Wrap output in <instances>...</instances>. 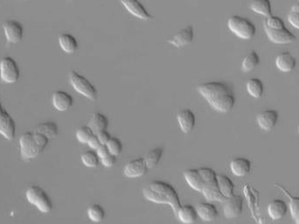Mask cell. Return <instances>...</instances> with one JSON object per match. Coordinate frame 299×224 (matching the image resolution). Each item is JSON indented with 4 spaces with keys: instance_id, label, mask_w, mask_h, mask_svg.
I'll use <instances>...</instances> for the list:
<instances>
[{
    "instance_id": "74e56055",
    "label": "cell",
    "mask_w": 299,
    "mask_h": 224,
    "mask_svg": "<svg viewBox=\"0 0 299 224\" xmlns=\"http://www.w3.org/2000/svg\"><path fill=\"white\" fill-rule=\"evenodd\" d=\"M264 28H269V29H282V28H285V25L283 19L279 18L278 16H269L266 18L264 21Z\"/></svg>"
},
{
    "instance_id": "5b68a950",
    "label": "cell",
    "mask_w": 299,
    "mask_h": 224,
    "mask_svg": "<svg viewBox=\"0 0 299 224\" xmlns=\"http://www.w3.org/2000/svg\"><path fill=\"white\" fill-rule=\"evenodd\" d=\"M70 82L73 88L79 94L89 100L97 101L98 97L97 88L86 77L77 73L75 70H72L70 73Z\"/></svg>"
},
{
    "instance_id": "f1b7e54d",
    "label": "cell",
    "mask_w": 299,
    "mask_h": 224,
    "mask_svg": "<svg viewBox=\"0 0 299 224\" xmlns=\"http://www.w3.org/2000/svg\"><path fill=\"white\" fill-rule=\"evenodd\" d=\"M275 186L278 187V188H280L283 191V193L289 198V200H290V215H291L294 223L299 224V197L292 196L282 186L278 185V184H275Z\"/></svg>"
},
{
    "instance_id": "bcb514c9",
    "label": "cell",
    "mask_w": 299,
    "mask_h": 224,
    "mask_svg": "<svg viewBox=\"0 0 299 224\" xmlns=\"http://www.w3.org/2000/svg\"><path fill=\"white\" fill-rule=\"evenodd\" d=\"M298 131H299V128H298Z\"/></svg>"
},
{
    "instance_id": "7bdbcfd3",
    "label": "cell",
    "mask_w": 299,
    "mask_h": 224,
    "mask_svg": "<svg viewBox=\"0 0 299 224\" xmlns=\"http://www.w3.org/2000/svg\"><path fill=\"white\" fill-rule=\"evenodd\" d=\"M88 145L92 150L97 151V149L99 148L100 146H101L102 144L100 142V140H98L97 134H94L93 136L91 137L89 140H88Z\"/></svg>"
},
{
    "instance_id": "7402d4cb",
    "label": "cell",
    "mask_w": 299,
    "mask_h": 224,
    "mask_svg": "<svg viewBox=\"0 0 299 224\" xmlns=\"http://www.w3.org/2000/svg\"><path fill=\"white\" fill-rule=\"evenodd\" d=\"M288 206L284 200L275 199L270 201L268 206V213L272 220H279L287 214Z\"/></svg>"
},
{
    "instance_id": "e575fe53",
    "label": "cell",
    "mask_w": 299,
    "mask_h": 224,
    "mask_svg": "<svg viewBox=\"0 0 299 224\" xmlns=\"http://www.w3.org/2000/svg\"><path fill=\"white\" fill-rule=\"evenodd\" d=\"M81 160H82V162L84 166L90 167V168L97 167L100 162V158L98 157L97 151H94V150L85 151L84 153L82 155Z\"/></svg>"
},
{
    "instance_id": "83f0119b",
    "label": "cell",
    "mask_w": 299,
    "mask_h": 224,
    "mask_svg": "<svg viewBox=\"0 0 299 224\" xmlns=\"http://www.w3.org/2000/svg\"><path fill=\"white\" fill-rule=\"evenodd\" d=\"M250 9L257 14L268 18L272 15L270 0H254L250 5Z\"/></svg>"
},
{
    "instance_id": "4316f807",
    "label": "cell",
    "mask_w": 299,
    "mask_h": 224,
    "mask_svg": "<svg viewBox=\"0 0 299 224\" xmlns=\"http://www.w3.org/2000/svg\"><path fill=\"white\" fill-rule=\"evenodd\" d=\"M59 44L61 49L67 54H73L77 50L78 42L76 38L70 34H62L59 36Z\"/></svg>"
},
{
    "instance_id": "603a6c76",
    "label": "cell",
    "mask_w": 299,
    "mask_h": 224,
    "mask_svg": "<svg viewBox=\"0 0 299 224\" xmlns=\"http://www.w3.org/2000/svg\"><path fill=\"white\" fill-rule=\"evenodd\" d=\"M176 216L182 223L184 224L194 223L199 217L196 208H194L192 205H185V206L181 205V207L178 209Z\"/></svg>"
},
{
    "instance_id": "836d02e7",
    "label": "cell",
    "mask_w": 299,
    "mask_h": 224,
    "mask_svg": "<svg viewBox=\"0 0 299 224\" xmlns=\"http://www.w3.org/2000/svg\"><path fill=\"white\" fill-rule=\"evenodd\" d=\"M88 216L94 222H102L105 218V211L99 204H94L88 208Z\"/></svg>"
},
{
    "instance_id": "484cf974",
    "label": "cell",
    "mask_w": 299,
    "mask_h": 224,
    "mask_svg": "<svg viewBox=\"0 0 299 224\" xmlns=\"http://www.w3.org/2000/svg\"><path fill=\"white\" fill-rule=\"evenodd\" d=\"M88 126L91 128V130L94 131V133H97L101 130L108 129V127H109V120H108V118H106L105 115H103L100 112H97L91 118Z\"/></svg>"
},
{
    "instance_id": "f35d334b",
    "label": "cell",
    "mask_w": 299,
    "mask_h": 224,
    "mask_svg": "<svg viewBox=\"0 0 299 224\" xmlns=\"http://www.w3.org/2000/svg\"><path fill=\"white\" fill-rule=\"evenodd\" d=\"M33 134H34V139H35V140H36L38 146H39V147L42 149L43 151H44L45 147H47L48 145H49V138H48L47 136H45L44 134L39 133V132H37V131H35V132H34Z\"/></svg>"
},
{
    "instance_id": "44dd1931",
    "label": "cell",
    "mask_w": 299,
    "mask_h": 224,
    "mask_svg": "<svg viewBox=\"0 0 299 224\" xmlns=\"http://www.w3.org/2000/svg\"><path fill=\"white\" fill-rule=\"evenodd\" d=\"M199 218L205 221H215L218 217L216 207L210 203H201L196 208Z\"/></svg>"
},
{
    "instance_id": "4dcf8cb0",
    "label": "cell",
    "mask_w": 299,
    "mask_h": 224,
    "mask_svg": "<svg viewBox=\"0 0 299 224\" xmlns=\"http://www.w3.org/2000/svg\"><path fill=\"white\" fill-rule=\"evenodd\" d=\"M260 63V58L256 51H251L245 56L242 62V70L244 73L251 72Z\"/></svg>"
},
{
    "instance_id": "277c9868",
    "label": "cell",
    "mask_w": 299,
    "mask_h": 224,
    "mask_svg": "<svg viewBox=\"0 0 299 224\" xmlns=\"http://www.w3.org/2000/svg\"><path fill=\"white\" fill-rule=\"evenodd\" d=\"M227 28L233 34L242 39H250L257 32L256 26L248 18L241 16H231L227 20Z\"/></svg>"
},
{
    "instance_id": "1f68e13d",
    "label": "cell",
    "mask_w": 299,
    "mask_h": 224,
    "mask_svg": "<svg viewBox=\"0 0 299 224\" xmlns=\"http://www.w3.org/2000/svg\"><path fill=\"white\" fill-rule=\"evenodd\" d=\"M35 131L42 133L49 139H54L58 135V126L55 122H45L39 124L35 129Z\"/></svg>"
},
{
    "instance_id": "30bf717a",
    "label": "cell",
    "mask_w": 299,
    "mask_h": 224,
    "mask_svg": "<svg viewBox=\"0 0 299 224\" xmlns=\"http://www.w3.org/2000/svg\"><path fill=\"white\" fill-rule=\"evenodd\" d=\"M223 203V213L226 218H236L241 215L243 207L242 196L233 194L232 196L226 198Z\"/></svg>"
},
{
    "instance_id": "8992f818",
    "label": "cell",
    "mask_w": 299,
    "mask_h": 224,
    "mask_svg": "<svg viewBox=\"0 0 299 224\" xmlns=\"http://www.w3.org/2000/svg\"><path fill=\"white\" fill-rule=\"evenodd\" d=\"M27 199L28 201L37 207L40 212L50 213L53 209V203L42 188L39 186H31L27 191Z\"/></svg>"
},
{
    "instance_id": "f6af8a7d",
    "label": "cell",
    "mask_w": 299,
    "mask_h": 224,
    "mask_svg": "<svg viewBox=\"0 0 299 224\" xmlns=\"http://www.w3.org/2000/svg\"><path fill=\"white\" fill-rule=\"evenodd\" d=\"M290 12H299V0L294 4L293 6L290 8Z\"/></svg>"
},
{
    "instance_id": "52a82bcc",
    "label": "cell",
    "mask_w": 299,
    "mask_h": 224,
    "mask_svg": "<svg viewBox=\"0 0 299 224\" xmlns=\"http://www.w3.org/2000/svg\"><path fill=\"white\" fill-rule=\"evenodd\" d=\"M20 76V70L13 58L4 57L0 61V77L6 83H15Z\"/></svg>"
},
{
    "instance_id": "5bb4252c",
    "label": "cell",
    "mask_w": 299,
    "mask_h": 224,
    "mask_svg": "<svg viewBox=\"0 0 299 224\" xmlns=\"http://www.w3.org/2000/svg\"><path fill=\"white\" fill-rule=\"evenodd\" d=\"M120 3L131 15L139 19L149 20L152 18L148 11L145 9V6L139 0H120Z\"/></svg>"
},
{
    "instance_id": "b9f144b4",
    "label": "cell",
    "mask_w": 299,
    "mask_h": 224,
    "mask_svg": "<svg viewBox=\"0 0 299 224\" xmlns=\"http://www.w3.org/2000/svg\"><path fill=\"white\" fill-rule=\"evenodd\" d=\"M95 134H97V138H98V140H100V142L102 145H106L107 143L109 142V140L111 139L110 134L107 130H101L99 132Z\"/></svg>"
},
{
    "instance_id": "3957f363",
    "label": "cell",
    "mask_w": 299,
    "mask_h": 224,
    "mask_svg": "<svg viewBox=\"0 0 299 224\" xmlns=\"http://www.w3.org/2000/svg\"><path fill=\"white\" fill-rule=\"evenodd\" d=\"M199 172L204 182L201 193L205 199L209 201L223 203L226 198L221 194L218 188L217 173H215V170L210 167H200Z\"/></svg>"
},
{
    "instance_id": "d6986e66",
    "label": "cell",
    "mask_w": 299,
    "mask_h": 224,
    "mask_svg": "<svg viewBox=\"0 0 299 224\" xmlns=\"http://www.w3.org/2000/svg\"><path fill=\"white\" fill-rule=\"evenodd\" d=\"M296 65V59L289 52H283L275 59V66L284 73L291 72L295 70Z\"/></svg>"
},
{
    "instance_id": "6da1fadb",
    "label": "cell",
    "mask_w": 299,
    "mask_h": 224,
    "mask_svg": "<svg viewBox=\"0 0 299 224\" xmlns=\"http://www.w3.org/2000/svg\"><path fill=\"white\" fill-rule=\"evenodd\" d=\"M213 109L221 113H227L236 103V97L232 88L222 82H209L199 85L197 88Z\"/></svg>"
},
{
    "instance_id": "cb8c5ba5",
    "label": "cell",
    "mask_w": 299,
    "mask_h": 224,
    "mask_svg": "<svg viewBox=\"0 0 299 224\" xmlns=\"http://www.w3.org/2000/svg\"><path fill=\"white\" fill-rule=\"evenodd\" d=\"M184 178L189 187L195 191H202L204 182L202 177L199 173V169H188L184 172Z\"/></svg>"
},
{
    "instance_id": "e0dca14e",
    "label": "cell",
    "mask_w": 299,
    "mask_h": 224,
    "mask_svg": "<svg viewBox=\"0 0 299 224\" xmlns=\"http://www.w3.org/2000/svg\"><path fill=\"white\" fill-rule=\"evenodd\" d=\"M179 127L184 133H189L194 130L196 124V117L191 109H182L177 115Z\"/></svg>"
},
{
    "instance_id": "8fae6325",
    "label": "cell",
    "mask_w": 299,
    "mask_h": 224,
    "mask_svg": "<svg viewBox=\"0 0 299 224\" xmlns=\"http://www.w3.org/2000/svg\"><path fill=\"white\" fill-rule=\"evenodd\" d=\"M4 32L7 41L12 44L19 42L24 34V28L20 22L17 20H7L3 24Z\"/></svg>"
},
{
    "instance_id": "ac0fdd59",
    "label": "cell",
    "mask_w": 299,
    "mask_h": 224,
    "mask_svg": "<svg viewBox=\"0 0 299 224\" xmlns=\"http://www.w3.org/2000/svg\"><path fill=\"white\" fill-rule=\"evenodd\" d=\"M53 105L59 111H66L73 106L74 99L72 96L66 91H58L52 97Z\"/></svg>"
},
{
    "instance_id": "d590c367",
    "label": "cell",
    "mask_w": 299,
    "mask_h": 224,
    "mask_svg": "<svg viewBox=\"0 0 299 224\" xmlns=\"http://www.w3.org/2000/svg\"><path fill=\"white\" fill-rule=\"evenodd\" d=\"M106 146L109 149V153L115 156H118L121 154L123 151V143L121 140L115 138V137H111V139L109 140V142L106 144Z\"/></svg>"
},
{
    "instance_id": "9a60e30c",
    "label": "cell",
    "mask_w": 299,
    "mask_h": 224,
    "mask_svg": "<svg viewBox=\"0 0 299 224\" xmlns=\"http://www.w3.org/2000/svg\"><path fill=\"white\" fill-rule=\"evenodd\" d=\"M194 37V28L193 26H188L179 31L174 36H172L168 40V42L176 48H182L193 42Z\"/></svg>"
},
{
    "instance_id": "ba28073f",
    "label": "cell",
    "mask_w": 299,
    "mask_h": 224,
    "mask_svg": "<svg viewBox=\"0 0 299 224\" xmlns=\"http://www.w3.org/2000/svg\"><path fill=\"white\" fill-rule=\"evenodd\" d=\"M19 145L21 156L24 160H31L33 158H36L43 151L42 149L38 146L36 140L34 139V134L30 131L22 134L19 140Z\"/></svg>"
},
{
    "instance_id": "4fadbf2b",
    "label": "cell",
    "mask_w": 299,
    "mask_h": 224,
    "mask_svg": "<svg viewBox=\"0 0 299 224\" xmlns=\"http://www.w3.org/2000/svg\"><path fill=\"white\" fill-rule=\"evenodd\" d=\"M148 167L146 165L145 158H139L129 161L124 167V175L129 178H139L145 175Z\"/></svg>"
},
{
    "instance_id": "d4e9b609",
    "label": "cell",
    "mask_w": 299,
    "mask_h": 224,
    "mask_svg": "<svg viewBox=\"0 0 299 224\" xmlns=\"http://www.w3.org/2000/svg\"><path fill=\"white\" fill-rule=\"evenodd\" d=\"M217 184L220 192L225 198H228L234 194L235 185L229 177L224 174H217Z\"/></svg>"
},
{
    "instance_id": "f546056e",
    "label": "cell",
    "mask_w": 299,
    "mask_h": 224,
    "mask_svg": "<svg viewBox=\"0 0 299 224\" xmlns=\"http://www.w3.org/2000/svg\"><path fill=\"white\" fill-rule=\"evenodd\" d=\"M246 88L248 94L254 98H260L263 95L264 86L260 79L251 78L248 80L246 84Z\"/></svg>"
},
{
    "instance_id": "8d00e7d4",
    "label": "cell",
    "mask_w": 299,
    "mask_h": 224,
    "mask_svg": "<svg viewBox=\"0 0 299 224\" xmlns=\"http://www.w3.org/2000/svg\"><path fill=\"white\" fill-rule=\"evenodd\" d=\"M94 134V131L91 130L89 126H82L76 130V139L79 142L82 143V144H88V140Z\"/></svg>"
},
{
    "instance_id": "7c38bea8",
    "label": "cell",
    "mask_w": 299,
    "mask_h": 224,
    "mask_svg": "<svg viewBox=\"0 0 299 224\" xmlns=\"http://www.w3.org/2000/svg\"><path fill=\"white\" fill-rule=\"evenodd\" d=\"M264 30L268 39L275 44H289L294 42L296 39V35L290 30H288L286 28L275 30L264 28Z\"/></svg>"
},
{
    "instance_id": "d6a6232c",
    "label": "cell",
    "mask_w": 299,
    "mask_h": 224,
    "mask_svg": "<svg viewBox=\"0 0 299 224\" xmlns=\"http://www.w3.org/2000/svg\"><path fill=\"white\" fill-rule=\"evenodd\" d=\"M164 154V150L160 147L152 149L149 151L145 157V161L148 168H153L156 167L157 164L159 163L162 156Z\"/></svg>"
},
{
    "instance_id": "ab89813d",
    "label": "cell",
    "mask_w": 299,
    "mask_h": 224,
    "mask_svg": "<svg viewBox=\"0 0 299 224\" xmlns=\"http://www.w3.org/2000/svg\"><path fill=\"white\" fill-rule=\"evenodd\" d=\"M288 21L290 24L299 30V12H290L288 14Z\"/></svg>"
},
{
    "instance_id": "7a4b0ae2",
    "label": "cell",
    "mask_w": 299,
    "mask_h": 224,
    "mask_svg": "<svg viewBox=\"0 0 299 224\" xmlns=\"http://www.w3.org/2000/svg\"><path fill=\"white\" fill-rule=\"evenodd\" d=\"M143 194L146 200L158 204H166L172 207V211L177 215L181 207L178 192L173 186L162 181H154L143 189Z\"/></svg>"
},
{
    "instance_id": "60d3db41",
    "label": "cell",
    "mask_w": 299,
    "mask_h": 224,
    "mask_svg": "<svg viewBox=\"0 0 299 224\" xmlns=\"http://www.w3.org/2000/svg\"><path fill=\"white\" fill-rule=\"evenodd\" d=\"M101 163L106 167H111L115 165L117 162V156L115 155L109 154L106 157L103 158L100 160Z\"/></svg>"
},
{
    "instance_id": "ffe728a7",
    "label": "cell",
    "mask_w": 299,
    "mask_h": 224,
    "mask_svg": "<svg viewBox=\"0 0 299 224\" xmlns=\"http://www.w3.org/2000/svg\"><path fill=\"white\" fill-rule=\"evenodd\" d=\"M251 161L245 158H236L230 162V169L234 175L243 177L251 171Z\"/></svg>"
},
{
    "instance_id": "9c48e42d",
    "label": "cell",
    "mask_w": 299,
    "mask_h": 224,
    "mask_svg": "<svg viewBox=\"0 0 299 224\" xmlns=\"http://www.w3.org/2000/svg\"><path fill=\"white\" fill-rule=\"evenodd\" d=\"M15 122L0 102V134L8 140L15 137Z\"/></svg>"
},
{
    "instance_id": "2e32d148",
    "label": "cell",
    "mask_w": 299,
    "mask_h": 224,
    "mask_svg": "<svg viewBox=\"0 0 299 224\" xmlns=\"http://www.w3.org/2000/svg\"><path fill=\"white\" fill-rule=\"evenodd\" d=\"M279 118V113L275 109H267L257 116V124L261 129L270 130L275 127Z\"/></svg>"
},
{
    "instance_id": "ee69618b",
    "label": "cell",
    "mask_w": 299,
    "mask_h": 224,
    "mask_svg": "<svg viewBox=\"0 0 299 224\" xmlns=\"http://www.w3.org/2000/svg\"><path fill=\"white\" fill-rule=\"evenodd\" d=\"M96 151H97V155H98V157L100 158V160L103 159V158L106 157V156H108L109 154H110V153H109V149H108V147H107L106 145H101L99 148L97 149Z\"/></svg>"
}]
</instances>
